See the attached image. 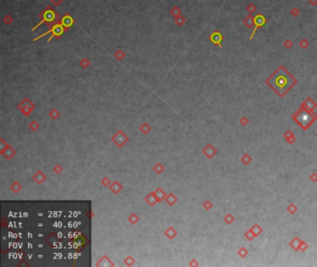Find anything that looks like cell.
<instances>
[{"label":"cell","mask_w":317,"mask_h":267,"mask_svg":"<svg viewBox=\"0 0 317 267\" xmlns=\"http://www.w3.org/2000/svg\"><path fill=\"white\" fill-rule=\"evenodd\" d=\"M63 32H64V27L62 25V24H59V23H58V24H55V25H53V26H52V28H51L50 30H48L47 32H46L45 34L39 35L38 37L35 38V41H36L37 39H40L41 37H43V36H45L46 35L50 34H50H52V35H51L50 37L48 38V40H47V41H50V40H51V38H52V37H54V36H58V37H60V36L63 34Z\"/></svg>","instance_id":"cell-3"},{"label":"cell","mask_w":317,"mask_h":267,"mask_svg":"<svg viewBox=\"0 0 317 267\" xmlns=\"http://www.w3.org/2000/svg\"><path fill=\"white\" fill-rule=\"evenodd\" d=\"M55 19H56V13H55V11H54L53 9H50V8L47 9L44 11V13L42 14V20H41V22L37 24V25L35 26V27L32 29V31H35V30L37 28L38 26H40L42 23H47V24H50V23L53 22L55 21Z\"/></svg>","instance_id":"cell-2"},{"label":"cell","mask_w":317,"mask_h":267,"mask_svg":"<svg viewBox=\"0 0 317 267\" xmlns=\"http://www.w3.org/2000/svg\"><path fill=\"white\" fill-rule=\"evenodd\" d=\"M210 39H211V41H212L214 44H218V45H219V44H221V41L222 37H221V35H219V33H214V34H213V35L210 36Z\"/></svg>","instance_id":"cell-6"},{"label":"cell","mask_w":317,"mask_h":267,"mask_svg":"<svg viewBox=\"0 0 317 267\" xmlns=\"http://www.w3.org/2000/svg\"><path fill=\"white\" fill-rule=\"evenodd\" d=\"M62 22L60 24H62L63 27H65V28H70V27L73 25V24H74V19H73V18H72L70 15L66 14V15H64V16L63 17L62 22Z\"/></svg>","instance_id":"cell-4"},{"label":"cell","mask_w":317,"mask_h":267,"mask_svg":"<svg viewBox=\"0 0 317 267\" xmlns=\"http://www.w3.org/2000/svg\"><path fill=\"white\" fill-rule=\"evenodd\" d=\"M267 83L280 96L283 97L296 83V79L292 77L283 67H280L272 76H270L269 79L267 80Z\"/></svg>","instance_id":"cell-1"},{"label":"cell","mask_w":317,"mask_h":267,"mask_svg":"<svg viewBox=\"0 0 317 267\" xmlns=\"http://www.w3.org/2000/svg\"><path fill=\"white\" fill-rule=\"evenodd\" d=\"M255 23H256V27H255L254 32H253V33H252V35H251V38L253 37V35H254V34H255V31H256V30H257V28L261 27V26H262L263 24L265 23V19H264V18H263L262 16H261V15H259L257 18H256Z\"/></svg>","instance_id":"cell-5"}]
</instances>
